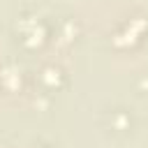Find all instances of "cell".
Segmentation results:
<instances>
[{
	"label": "cell",
	"mask_w": 148,
	"mask_h": 148,
	"mask_svg": "<svg viewBox=\"0 0 148 148\" xmlns=\"http://www.w3.org/2000/svg\"><path fill=\"white\" fill-rule=\"evenodd\" d=\"M113 113H116V118H118V116H123V118H127V113H123L120 109H118V111H113ZM130 125H132V120H123V123L118 120V123H116V130H120V132H125V130H130Z\"/></svg>",
	"instance_id": "obj_1"
}]
</instances>
